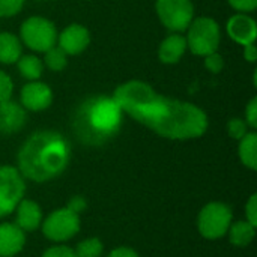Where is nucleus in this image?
I'll return each mask as SVG.
<instances>
[{"label":"nucleus","mask_w":257,"mask_h":257,"mask_svg":"<svg viewBox=\"0 0 257 257\" xmlns=\"http://www.w3.org/2000/svg\"><path fill=\"white\" fill-rule=\"evenodd\" d=\"M113 98L122 111L161 137L190 140L202 137L208 130V116L200 107L160 95L146 81L122 83Z\"/></svg>","instance_id":"f257e3e1"},{"label":"nucleus","mask_w":257,"mask_h":257,"mask_svg":"<svg viewBox=\"0 0 257 257\" xmlns=\"http://www.w3.org/2000/svg\"><path fill=\"white\" fill-rule=\"evenodd\" d=\"M71 148L56 131H38L26 140L18 154L20 173L35 182L59 176L68 166Z\"/></svg>","instance_id":"f03ea898"},{"label":"nucleus","mask_w":257,"mask_h":257,"mask_svg":"<svg viewBox=\"0 0 257 257\" xmlns=\"http://www.w3.org/2000/svg\"><path fill=\"white\" fill-rule=\"evenodd\" d=\"M122 108L111 96H92L81 102L74 114V130L87 145H101L120 128Z\"/></svg>","instance_id":"7ed1b4c3"},{"label":"nucleus","mask_w":257,"mask_h":257,"mask_svg":"<svg viewBox=\"0 0 257 257\" xmlns=\"http://www.w3.org/2000/svg\"><path fill=\"white\" fill-rule=\"evenodd\" d=\"M220 38V27L217 21L209 17H199L188 26L185 41L187 48H190L193 54L205 57L218 50Z\"/></svg>","instance_id":"20e7f679"},{"label":"nucleus","mask_w":257,"mask_h":257,"mask_svg":"<svg viewBox=\"0 0 257 257\" xmlns=\"http://www.w3.org/2000/svg\"><path fill=\"white\" fill-rule=\"evenodd\" d=\"M232 224V211L221 202H212L203 206L197 218V227L203 238L215 241L227 235Z\"/></svg>","instance_id":"39448f33"},{"label":"nucleus","mask_w":257,"mask_h":257,"mask_svg":"<svg viewBox=\"0 0 257 257\" xmlns=\"http://www.w3.org/2000/svg\"><path fill=\"white\" fill-rule=\"evenodd\" d=\"M20 36L33 51L45 53L56 45L57 32L54 24L44 17H30L21 24Z\"/></svg>","instance_id":"423d86ee"},{"label":"nucleus","mask_w":257,"mask_h":257,"mask_svg":"<svg viewBox=\"0 0 257 257\" xmlns=\"http://www.w3.org/2000/svg\"><path fill=\"white\" fill-rule=\"evenodd\" d=\"M24 191L26 184L20 170L12 166H0V218L15 211Z\"/></svg>","instance_id":"0eeeda50"},{"label":"nucleus","mask_w":257,"mask_h":257,"mask_svg":"<svg viewBox=\"0 0 257 257\" xmlns=\"http://www.w3.org/2000/svg\"><path fill=\"white\" fill-rule=\"evenodd\" d=\"M80 232V215L69 208L51 212L42 223V233L53 242H65Z\"/></svg>","instance_id":"6e6552de"},{"label":"nucleus","mask_w":257,"mask_h":257,"mask_svg":"<svg viewBox=\"0 0 257 257\" xmlns=\"http://www.w3.org/2000/svg\"><path fill=\"white\" fill-rule=\"evenodd\" d=\"M155 9L160 21L172 32L187 30L194 20L191 0H157Z\"/></svg>","instance_id":"1a4fd4ad"},{"label":"nucleus","mask_w":257,"mask_h":257,"mask_svg":"<svg viewBox=\"0 0 257 257\" xmlns=\"http://www.w3.org/2000/svg\"><path fill=\"white\" fill-rule=\"evenodd\" d=\"M53 102L51 89L41 81H30L21 90V104L26 110L42 111Z\"/></svg>","instance_id":"9d476101"},{"label":"nucleus","mask_w":257,"mask_h":257,"mask_svg":"<svg viewBox=\"0 0 257 257\" xmlns=\"http://www.w3.org/2000/svg\"><path fill=\"white\" fill-rule=\"evenodd\" d=\"M59 47L69 56H75L83 53L89 42H90V33L89 30L81 24H71L68 26L60 35H57Z\"/></svg>","instance_id":"9b49d317"},{"label":"nucleus","mask_w":257,"mask_h":257,"mask_svg":"<svg viewBox=\"0 0 257 257\" xmlns=\"http://www.w3.org/2000/svg\"><path fill=\"white\" fill-rule=\"evenodd\" d=\"M226 29H227L229 36L241 45L254 44V41H256V21L251 17H248L247 14H236V15L230 17Z\"/></svg>","instance_id":"f8f14e48"},{"label":"nucleus","mask_w":257,"mask_h":257,"mask_svg":"<svg viewBox=\"0 0 257 257\" xmlns=\"http://www.w3.org/2000/svg\"><path fill=\"white\" fill-rule=\"evenodd\" d=\"M26 244L24 232L12 223L0 224V257L17 256Z\"/></svg>","instance_id":"ddd939ff"},{"label":"nucleus","mask_w":257,"mask_h":257,"mask_svg":"<svg viewBox=\"0 0 257 257\" xmlns=\"http://www.w3.org/2000/svg\"><path fill=\"white\" fill-rule=\"evenodd\" d=\"M26 123V111L21 105L9 101L0 102V133L12 134L20 131Z\"/></svg>","instance_id":"4468645a"},{"label":"nucleus","mask_w":257,"mask_h":257,"mask_svg":"<svg viewBox=\"0 0 257 257\" xmlns=\"http://www.w3.org/2000/svg\"><path fill=\"white\" fill-rule=\"evenodd\" d=\"M15 209H17V226L23 232H33L41 226L42 211L36 202L23 199Z\"/></svg>","instance_id":"2eb2a0df"},{"label":"nucleus","mask_w":257,"mask_h":257,"mask_svg":"<svg viewBox=\"0 0 257 257\" xmlns=\"http://www.w3.org/2000/svg\"><path fill=\"white\" fill-rule=\"evenodd\" d=\"M187 50V41L184 36L175 33L167 36L158 48V59L166 65H173L181 60Z\"/></svg>","instance_id":"dca6fc26"},{"label":"nucleus","mask_w":257,"mask_h":257,"mask_svg":"<svg viewBox=\"0 0 257 257\" xmlns=\"http://www.w3.org/2000/svg\"><path fill=\"white\" fill-rule=\"evenodd\" d=\"M21 42L20 39L9 32L0 33V63L12 65L21 57Z\"/></svg>","instance_id":"f3484780"},{"label":"nucleus","mask_w":257,"mask_h":257,"mask_svg":"<svg viewBox=\"0 0 257 257\" xmlns=\"http://www.w3.org/2000/svg\"><path fill=\"white\" fill-rule=\"evenodd\" d=\"M229 241L235 247H247L251 244V241L256 236V226H253L248 221H236L235 224H230L229 230Z\"/></svg>","instance_id":"a211bd4d"},{"label":"nucleus","mask_w":257,"mask_h":257,"mask_svg":"<svg viewBox=\"0 0 257 257\" xmlns=\"http://www.w3.org/2000/svg\"><path fill=\"white\" fill-rule=\"evenodd\" d=\"M239 158L250 170L257 169V134L247 133L239 140Z\"/></svg>","instance_id":"6ab92c4d"},{"label":"nucleus","mask_w":257,"mask_h":257,"mask_svg":"<svg viewBox=\"0 0 257 257\" xmlns=\"http://www.w3.org/2000/svg\"><path fill=\"white\" fill-rule=\"evenodd\" d=\"M17 63H18V69H20L21 75L30 81H36L42 75V71H44L42 60L33 54H27V56L20 57L17 60Z\"/></svg>","instance_id":"aec40b11"},{"label":"nucleus","mask_w":257,"mask_h":257,"mask_svg":"<svg viewBox=\"0 0 257 257\" xmlns=\"http://www.w3.org/2000/svg\"><path fill=\"white\" fill-rule=\"evenodd\" d=\"M66 53L60 48V47H53L50 48L48 51H45V57H44V62L47 65L48 69L54 71V72H59L62 69L66 68L68 65V59H66Z\"/></svg>","instance_id":"412c9836"},{"label":"nucleus","mask_w":257,"mask_h":257,"mask_svg":"<svg viewBox=\"0 0 257 257\" xmlns=\"http://www.w3.org/2000/svg\"><path fill=\"white\" fill-rule=\"evenodd\" d=\"M74 251L77 257H101L104 245L98 238H89L81 241Z\"/></svg>","instance_id":"4be33fe9"},{"label":"nucleus","mask_w":257,"mask_h":257,"mask_svg":"<svg viewBox=\"0 0 257 257\" xmlns=\"http://www.w3.org/2000/svg\"><path fill=\"white\" fill-rule=\"evenodd\" d=\"M227 133L232 139L235 140H241L247 133H248V125L245 120L239 119V117H235V119H230L229 123H227Z\"/></svg>","instance_id":"5701e85b"},{"label":"nucleus","mask_w":257,"mask_h":257,"mask_svg":"<svg viewBox=\"0 0 257 257\" xmlns=\"http://www.w3.org/2000/svg\"><path fill=\"white\" fill-rule=\"evenodd\" d=\"M24 2L26 0H0V17L8 18L17 15L23 9Z\"/></svg>","instance_id":"b1692460"},{"label":"nucleus","mask_w":257,"mask_h":257,"mask_svg":"<svg viewBox=\"0 0 257 257\" xmlns=\"http://www.w3.org/2000/svg\"><path fill=\"white\" fill-rule=\"evenodd\" d=\"M14 92V83L8 74L0 71V102L9 101Z\"/></svg>","instance_id":"393cba45"},{"label":"nucleus","mask_w":257,"mask_h":257,"mask_svg":"<svg viewBox=\"0 0 257 257\" xmlns=\"http://www.w3.org/2000/svg\"><path fill=\"white\" fill-rule=\"evenodd\" d=\"M223 66H224V60H223V57L217 51L205 56V68L209 69L211 72L218 74L223 69Z\"/></svg>","instance_id":"a878e982"},{"label":"nucleus","mask_w":257,"mask_h":257,"mask_svg":"<svg viewBox=\"0 0 257 257\" xmlns=\"http://www.w3.org/2000/svg\"><path fill=\"white\" fill-rule=\"evenodd\" d=\"M245 122H247V125L248 126H251L253 130H256L257 128V98L254 96L250 102H248V105H247V108H245Z\"/></svg>","instance_id":"bb28decb"},{"label":"nucleus","mask_w":257,"mask_h":257,"mask_svg":"<svg viewBox=\"0 0 257 257\" xmlns=\"http://www.w3.org/2000/svg\"><path fill=\"white\" fill-rule=\"evenodd\" d=\"M42 257H77L75 256V251L69 247H65V245H56V247H51L48 248L44 256Z\"/></svg>","instance_id":"cd10ccee"},{"label":"nucleus","mask_w":257,"mask_h":257,"mask_svg":"<svg viewBox=\"0 0 257 257\" xmlns=\"http://www.w3.org/2000/svg\"><path fill=\"white\" fill-rule=\"evenodd\" d=\"M229 5L239 12H251L257 8V0H229Z\"/></svg>","instance_id":"c85d7f7f"},{"label":"nucleus","mask_w":257,"mask_h":257,"mask_svg":"<svg viewBox=\"0 0 257 257\" xmlns=\"http://www.w3.org/2000/svg\"><path fill=\"white\" fill-rule=\"evenodd\" d=\"M245 212H247V221L251 223L253 226H257V194H253L247 202Z\"/></svg>","instance_id":"c756f323"},{"label":"nucleus","mask_w":257,"mask_h":257,"mask_svg":"<svg viewBox=\"0 0 257 257\" xmlns=\"http://www.w3.org/2000/svg\"><path fill=\"white\" fill-rule=\"evenodd\" d=\"M107 257H139V254L130 247H119L113 250Z\"/></svg>","instance_id":"7c9ffc66"},{"label":"nucleus","mask_w":257,"mask_h":257,"mask_svg":"<svg viewBox=\"0 0 257 257\" xmlns=\"http://www.w3.org/2000/svg\"><path fill=\"white\" fill-rule=\"evenodd\" d=\"M66 208H69V209H71V211H74L75 214H80V212H83V211H84V208H86V202H84V199H83V197H74V199L69 202V205H68Z\"/></svg>","instance_id":"2f4dec72"},{"label":"nucleus","mask_w":257,"mask_h":257,"mask_svg":"<svg viewBox=\"0 0 257 257\" xmlns=\"http://www.w3.org/2000/svg\"><path fill=\"white\" fill-rule=\"evenodd\" d=\"M244 57L245 60L248 62H256L257 59V50L254 47V44H248V45H244Z\"/></svg>","instance_id":"473e14b6"}]
</instances>
